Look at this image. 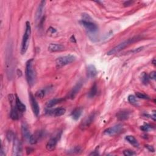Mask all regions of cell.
I'll list each match as a JSON object with an SVG mask.
<instances>
[{
  "label": "cell",
  "instance_id": "cell-1",
  "mask_svg": "<svg viewBox=\"0 0 156 156\" xmlns=\"http://www.w3.org/2000/svg\"><path fill=\"white\" fill-rule=\"evenodd\" d=\"M34 59H30L26 62V76L27 82L30 86H33L36 81V73L34 67Z\"/></svg>",
  "mask_w": 156,
  "mask_h": 156
},
{
  "label": "cell",
  "instance_id": "cell-2",
  "mask_svg": "<svg viewBox=\"0 0 156 156\" xmlns=\"http://www.w3.org/2000/svg\"><path fill=\"white\" fill-rule=\"evenodd\" d=\"M31 34V26L29 21L26 22V29L25 34L23 37L21 43V53L22 54H24L27 51V48L29 47V38Z\"/></svg>",
  "mask_w": 156,
  "mask_h": 156
},
{
  "label": "cell",
  "instance_id": "cell-3",
  "mask_svg": "<svg viewBox=\"0 0 156 156\" xmlns=\"http://www.w3.org/2000/svg\"><path fill=\"white\" fill-rule=\"evenodd\" d=\"M139 38H138V37H132L131 38L127 39V40L122 42V43H120L119 44H118V45L114 47L113 49L110 50V51L107 53V55H113V54H115L116 53H118L120 51H121V50H122L123 49H125L126 47H127V46H129V44L138 40Z\"/></svg>",
  "mask_w": 156,
  "mask_h": 156
},
{
  "label": "cell",
  "instance_id": "cell-4",
  "mask_svg": "<svg viewBox=\"0 0 156 156\" xmlns=\"http://www.w3.org/2000/svg\"><path fill=\"white\" fill-rule=\"evenodd\" d=\"M75 60L76 57L73 55H64V56L59 57L55 60V65H56L57 68H60L65 65L75 62Z\"/></svg>",
  "mask_w": 156,
  "mask_h": 156
},
{
  "label": "cell",
  "instance_id": "cell-5",
  "mask_svg": "<svg viewBox=\"0 0 156 156\" xmlns=\"http://www.w3.org/2000/svg\"><path fill=\"white\" fill-rule=\"evenodd\" d=\"M123 129V126L121 124L110 127L104 131V134L107 136H113L120 133Z\"/></svg>",
  "mask_w": 156,
  "mask_h": 156
},
{
  "label": "cell",
  "instance_id": "cell-6",
  "mask_svg": "<svg viewBox=\"0 0 156 156\" xmlns=\"http://www.w3.org/2000/svg\"><path fill=\"white\" fill-rule=\"evenodd\" d=\"M44 4H45V1H42L38 6L37 12L36 14V20L37 24L39 25H42L43 16V9L44 8Z\"/></svg>",
  "mask_w": 156,
  "mask_h": 156
},
{
  "label": "cell",
  "instance_id": "cell-7",
  "mask_svg": "<svg viewBox=\"0 0 156 156\" xmlns=\"http://www.w3.org/2000/svg\"><path fill=\"white\" fill-rule=\"evenodd\" d=\"M94 117H95V114L94 113H92L88 116H86V118L82 121L80 125L81 129H86V128L90 126V125L92 123V122L93 121V120L94 119Z\"/></svg>",
  "mask_w": 156,
  "mask_h": 156
},
{
  "label": "cell",
  "instance_id": "cell-8",
  "mask_svg": "<svg viewBox=\"0 0 156 156\" xmlns=\"http://www.w3.org/2000/svg\"><path fill=\"white\" fill-rule=\"evenodd\" d=\"M13 141L14 143L12 149V155H21L22 152V145L20 141L17 138H15Z\"/></svg>",
  "mask_w": 156,
  "mask_h": 156
},
{
  "label": "cell",
  "instance_id": "cell-9",
  "mask_svg": "<svg viewBox=\"0 0 156 156\" xmlns=\"http://www.w3.org/2000/svg\"><path fill=\"white\" fill-rule=\"evenodd\" d=\"M80 23L81 25H82L83 26L85 27V28L88 30L89 32H95L98 31V26L97 25L93 23L91 21H88V20H81L80 21Z\"/></svg>",
  "mask_w": 156,
  "mask_h": 156
},
{
  "label": "cell",
  "instance_id": "cell-10",
  "mask_svg": "<svg viewBox=\"0 0 156 156\" xmlns=\"http://www.w3.org/2000/svg\"><path fill=\"white\" fill-rule=\"evenodd\" d=\"M29 98L33 112H34V114L36 115V116H38L39 114H40V108H39V105L36 101V98L32 95V93H30Z\"/></svg>",
  "mask_w": 156,
  "mask_h": 156
},
{
  "label": "cell",
  "instance_id": "cell-11",
  "mask_svg": "<svg viewBox=\"0 0 156 156\" xmlns=\"http://www.w3.org/2000/svg\"><path fill=\"white\" fill-rule=\"evenodd\" d=\"M82 81H79L76 84L75 86V87L72 88V90L70 91L69 94H68V98L71 99H73L77 95V94L79 92L80 90L81 89L82 87Z\"/></svg>",
  "mask_w": 156,
  "mask_h": 156
},
{
  "label": "cell",
  "instance_id": "cell-12",
  "mask_svg": "<svg viewBox=\"0 0 156 156\" xmlns=\"http://www.w3.org/2000/svg\"><path fill=\"white\" fill-rule=\"evenodd\" d=\"M60 135L58 134L56 137H54L51 138L50 140L48 142L47 145H46V148L48 151H52L55 148V146L57 145V141L59 140V137H60Z\"/></svg>",
  "mask_w": 156,
  "mask_h": 156
},
{
  "label": "cell",
  "instance_id": "cell-13",
  "mask_svg": "<svg viewBox=\"0 0 156 156\" xmlns=\"http://www.w3.org/2000/svg\"><path fill=\"white\" fill-rule=\"evenodd\" d=\"M15 102L10 103L11 105H12V108H11V112H10V118L13 120H18L20 118L19 114H18L19 111L17 109V108H16Z\"/></svg>",
  "mask_w": 156,
  "mask_h": 156
},
{
  "label": "cell",
  "instance_id": "cell-14",
  "mask_svg": "<svg viewBox=\"0 0 156 156\" xmlns=\"http://www.w3.org/2000/svg\"><path fill=\"white\" fill-rule=\"evenodd\" d=\"M65 47L64 45L61 44L57 43H51L48 47V49L49 52L54 53V52H58L63 51Z\"/></svg>",
  "mask_w": 156,
  "mask_h": 156
},
{
  "label": "cell",
  "instance_id": "cell-15",
  "mask_svg": "<svg viewBox=\"0 0 156 156\" xmlns=\"http://www.w3.org/2000/svg\"><path fill=\"white\" fill-rule=\"evenodd\" d=\"M66 112V110L64 108L62 107H59V108H56L54 109V110H48L47 113L51 116H60L63 115H64Z\"/></svg>",
  "mask_w": 156,
  "mask_h": 156
},
{
  "label": "cell",
  "instance_id": "cell-16",
  "mask_svg": "<svg viewBox=\"0 0 156 156\" xmlns=\"http://www.w3.org/2000/svg\"><path fill=\"white\" fill-rule=\"evenodd\" d=\"M21 131H22V135L23 137L27 141H29V138L31 137V133L30 131L28 128V126L25 122H23L21 125Z\"/></svg>",
  "mask_w": 156,
  "mask_h": 156
},
{
  "label": "cell",
  "instance_id": "cell-17",
  "mask_svg": "<svg viewBox=\"0 0 156 156\" xmlns=\"http://www.w3.org/2000/svg\"><path fill=\"white\" fill-rule=\"evenodd\" d=\"M97 70L93 65H89L87 68V75L89 78H94L97 75Z\"/></svg>",
  "mask_w": 156,
  "mask_h": 156
},
{
  "label": "cell",
  "instance_id": "cell-18",
  "mask_svg": "<svg viewBox=\"0 0 156 156\" xmlns=\"http://www.w3.org/2000/svg\"><path fill=\"white\" fill-rule=\"evenodd\" d=\"M116 116L117 119H118V120L124 121L129 118V117L130 116V112L128 110H124L120 111V112H118L116 114Z\"/></svg>",
  "mask_w": 156,
  "mask_h": 156
},
{
  "label": "cell",
  "instance_id": "cell-19",
  "mask_svg": "<svg viewBox=\"0 0 156 156\" xmlns=\"http://www.w3.org/2000/svg\"><path fill=\"white\" fill-rule=\"evenodd\" d=\"M42 136L43 132L42 131L37 132L36 133H34V134H32L31 135L29 142L31 144H34L38 142V141L40 140V138L42 137Z\"/></svg>",
  "mask_w": 156,
  "mask_h": 156
},
{
  "label": "cell",
  "instance_id": "cell-20",
  "mask_svg": "<svg viewBox=\"0 0 156 156\" xmlns=\"http://www.w3.org/2000/svg\"><path fill=\"white\" fill-rule=\"evenodd\" d=\"M15 104L19 112L21 113H24L25 112L26 109V105L21 101V100L17 96L15 97Z\"/></svg>",
  "mask_w": 156,
  "mask_h": 156
},
{
  "label": "cell",
  "instance_id": "cell-21",
  "mask_svg": "<svg viewBox=\"0 0 156 156\" xmlns=\"http://www.w3.org/2000/svg\"><path fill=\"white\" fill-rule=\"evenodd\" d=\"M64 101V98H55V99H53L51 100H50L49 101L47 104V107L48 109L49 108H51L54 106H55V105L62 103V101Z\"/></svg>",
  "mask_w": 156,
  "mask_h": 156
},
{
  "label": "cell",
  "instance_id": "cell-22",
  "mask_svg": "<svg viewBox=\"0 0 156 156\" xmlns=\"http://www.w3.org/2000/svg\"><path fill=\"white\" fill-rule=\"evenodd\" d=\"M82 113V109L81 107H77L75 109L73 112H72L71 115L72 118L75 120H77L80 118V116H81Z\"/></svg>",
  "mask_w": 156,
  "mask_h": 156
},
{
  "label": "cell",
  "instance_id": "cell-23",
  "mask_svg": "<svg viewBox=\"0 0 156 156\" xmlns=\"http://www.w3.org/2000/svg\"><path fill=\"white\" fill-rule=\"evenodd\" d=\"M126 140L129 142L130 144H131L132 146H133L135 148H138L139 146V143L138 141L137 140V139L132 135H127L126 137Z\"/></svg>",
  "mask_w": 156,
  "mask_h": 156
},
{
  "label": "cell",
  "instance_id": "cell-24",
  "mask_svg": "<svg viewBox=\"0 0 156 156\" xmlns=\"http://www.w3.org/2000/svg\"><path fill=\"white\" fill-rule=\"evenodd\" d=\"M97 92H98V87H97V85L96 83H94V84L93 85V86L92 87V88H90V91L88 93V98H93L94 96H95L96 94H97Z\"/></svg>",
  "mask_w": 156,
  "mask_h": 156
},
{
  "label": "cell",
  "instance_id": "cell-25",
  "mask_svg": "<svg viewBox=\"0 0 156 156\" xmlns=\"http://www.w3.org/2000/svg\"><path fill=\"white\" fill-rule=\"evenodd\" d=\"M47 93V90L46 89H40V90H38L36 93V96L38 98L40 99H42L43 98H44V96H45V94Z\"/></svg>",
  "mask_w": 156,
  "mask_h": 156
},
{
  "label": "cell",
  "instance_id": "cell-26",
  "mask_svg": "<svg viewBox=\"0 0 156 156\" xmlns=\"http://www.w3.org/2000/svg\"><path fill=\"white\" fill-rule=\"evenodd\" d=\"M141 80L143 84L147 85L149 82V77L146 73H142L141 75Z\"/></svg>",
  "mask_w": 156,
  "mask_h": 156
},
{
  "label": "cell",
  "instance_id": "cell-27",
  "mask_svg": "<svg viewBox=\"0 0 156 156\" xmlns=\"http://www.w3.org/2000/svg\"><path fill=\"white\" fill-rule=\"evenodd\" d=\"M135 96L137 98H140V99H149V97L146 95V94H144L141 92H136L135 93Z\"/></svg>",
  "mask_w": 156,
  "mask_h": 156
},
{
  "label": "cell",
  "instance_id": "cell-28",
  "mask_svg": "<svg viewBox=\"0 0 156 156\" xmlns=\"http://www.w3.org/2000/svg\"><path fill=\"white\" fill-rule=\"evenodd\" d=\"M6 138L9 142H11V141L14 140V139L15 138V136H14V133H13V132L12 131H8L7 132V134H6Z\"/></svg>",
  "mask_w": 156,
  "mask_h": 156
},
{
  "label": "cell",
  "instance_id": "cell-29",
  "mask_svg": "<svg viewBox=\"0 0 156 156\" xmlns=\"http://www.w3.org/2000/svg\"><path fill=\"white\" fill-rule=\"evenodd\" d=\"M128 101H129L131 104H135V105H136L138 103L136 97L133 95H129V97H128Z\"/></svg>",
  "mask_w": 156,
  "mask_h": 156
},
{
  "label": "cell",
  "instance_id": "cell-30",
  "mask_svg": "<svg viewBox=\"0 0 156 156\" xmlns=\"http://www.w3.org/2000/svg\"><path fill=\"white\" fill-rule=\"evenodd\" d=\"M123 154L126 156H132V155H136V153L134 151H132V150L127 149L123 151Z\"/></svg>",
  "mask_w": 156,
  "mask_h": 156
},
{
  "label": "cell",
  "instance_id": "cell-31",
  "mask_svg": "<svg viewBox=\"0 0 156 156\" xmlns=\"http://www.w3.org/2000/svg\"><path fill=\"white\" fill-rule=\"evenodd\" d=\"M151 128H152V127H151V126H150L149 125H148V124H145V125H144L143 126H141L140 129H141L143 131H144V132H148V131H149L150 129H151Z\"/></svg>",
  "mask_w": 156,
  "mask_h": 156
},
{
  "label": "cell",
  "instance_id": "cell-32",
  "mask_svg": "<svg viewBox=\"0 0 156 156\" xmlns=\"http://www.w3.org/2000/svg\"><path fill=\"white\" fill-rule=\"evenodd\" d=\"M149 79L155 80V71L151 72V73L149 74Z\"/></svg>",
  "mask_w": 156,
  "mask_h": 156
},
{
  "label": "cell",
  "instance_id": "cell-33",
  "mask_svg": "<svg viewBox=\"0 0 156 156\" xmlns=\"http://www.w3.org/2000/svg\"><path fill=\"white\" fill-rule=\"evenodd\" d=\"M143 47H140V48H136V49H135L134 50H133V51H132V53H138V52L141 51L143 49Z\"/></svg>",
  "mask_w": 156,
  "mask_h": 156
},
{
  "label": "cell",
  "instance_id": "cell-34",
  "mask_svg": "<svg viewBox=\"0 0 156 156\" xmlns=\"http://www.w3.org/2000/svg\"><path fill=\"white\" fill-rule=\"evenodd\" d=\"M145 146L149 150V151H151V152H154V148L153 146H149V145H146Z\"/></svg>",
  "mask_w": 156,
  "mask_h": 156
},
{
  "label": "cell",
  "instance_id": "cell-35",
  "mask_svg": "<svg viewBox=\"0 0 156 156\" xmlns=\"http://www.w3.org/2000/svg\"><path fill=\"white\" fill-rule=\"evenodd\" d=\"M48 31L51 32V34H53V33H55V32H56V30H55L54 28H53V27H50L48 29Z\"/></svg>",
  "mask_w": 156,
  "mask_h": 156
},
{
  "label": "cell",
  "instance_id": "cell-36",
  "mask_svg": "<svg viewBox=\"0 0 156 156\" xmlns=\"http://www.w3.org/2000/svg\"><path fill=\"white\" fill-rule=\"evenodd\" d=\"M0 155H1V156H5V153L4 152V150L3 149V147H1V152H0Z\"/></svg>",
  "mask_w": 156,
  "mask_h": 156
},
{
  "label": "cell",
  "instance_id": "cell-37",
  "mask_svg": "<svg viewBox=\"0 0 156 156\" xmlns=\"http://www.w3.org/2000/svg\"><path fill=\"white\" fill-rule=\"evenodd\" d=\"M132 3H133V1H126V2H125L124 3V5H125V6H128V5H131L132 4Z\"/></svg>",
  "mask_w": 156,
  "mask_h": 156
},
{
  "label": "cell",
  "instance_id": "cell-38",
  "mask_svg": "<svg viewBox=\"0 0 156 156\" xmlns=\"http://www.w3.org/2000/svg\"><path fill=\"white\" fill-rule=\"evenodd\" d=\"M70 40L71 42H73V43H76V39H75V37L74 36H72L70 38Z\"/></svg>",
  "mask_w": 156,
  "mask_h": 156
},
{
  "label": "cell",
  "instance_id": "cell-39",
  "mask_svg": "<svg viewBox=\"0 0 156 156\" xmlns=\"http://www.w3.org/2000/svg\"><path fill=\"white\" fill-rule=\"evenodd\" d=\"M99 155V153H98V151H97L96 150V151H94L93 152H92L91 154H90V155Z\"/></svg>",
  "mask_w": 156,
  "mask_h": 156
},
{
  "label": "cell",
  "instance_id": "cell-40",
  "mask_svg": "<svg viewBox=\"0 0 156 156\" xmlns=\"http://www.w3.org/2000/svg\"><path fill=\"white\" fill-rule=\"evenodd\" d=\"M155 118H156V115H155V111L154 110L153 112V115H151V118H153L154 121H155Z\"/></svg>",
  "mask_w": 156,
  "mask_h": 156
},
{
  "label": "cell",
  "instance_id": "cell-41",
  "mask_svg": "<svg viewBox=\"0 0 156 156\" xmlns=\"http://www.w3.org/2000/svg\"><path fill=\"white\" fill-rule=\"evenodd\" d=\"M153 64H154V65L155 64V59L153 60Z\"/></svg>",
  "mask_w": 156,
  "mask_h": 156
}]
</instances>
